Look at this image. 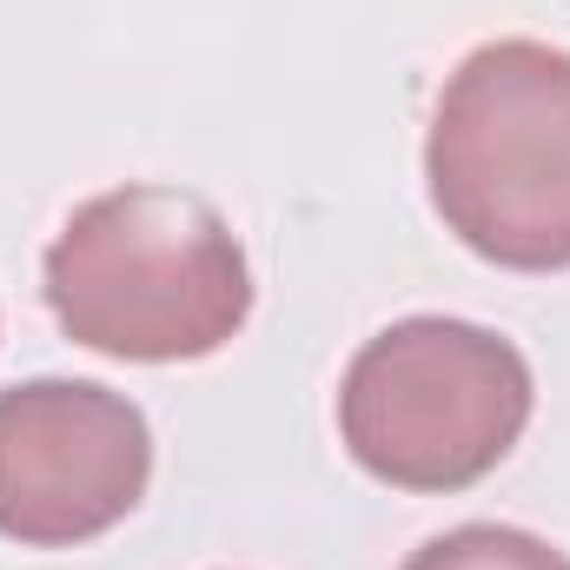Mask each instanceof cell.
I'll return each mask as SVG.
<instances>
[{
  "label": "cell",
  "instance_id": "cell-1",
  "mask_svg": "<svg viewBox=\"0 0 570 570\" xmlns=\"http://www.w3.org/2000/svg\"><path fill=\"white\" fill-rule=\"evenodd\" d=\"M47 305L87 352L179 365L246 325L253 273L206 193L134 179L67 213L47 246Z\"/></svg>",
  "mask_w": 570,
  "mask_h": 570
},
{
  "label": "cell",
  "instance_id": "cell-2",
  "mask_svg": "<svg viewBox=\"0 0 570 570\" xmlns=\"http://www.w3.org/2000/svg\"><path fill=\"white\" fill-rule=\"evenodd\" d=\"M425 179L444 233L511 273L570 266V53L491 40L438 94Z\"/></svg>",
  "mask_w": 570,
  "mask_h": 570
},
{
  "label": "cell",
  "instance_id": "cell-3",
  "mask_svg": "<svg viewBox=\"0 0 570 570\" xmlns=\"http://www.w3.org/2000/svg\"><path fill=\"white\" fill-rule=\"evenodd\" d=\"M531 365L471 318H399L358 345L338 385L345 451L399 491H464L531 425Z\"/></svg>",
  "mask_w": 570,
  "mask_h": 570
},
{
  "label": "cell",
  "instance_id": "cell-4",
  "mask_svg": "<svg viewBox=\"0 0 570 570\" xmlns=\"http://www.w3.org/2000/svg\"><path fill=\"white\" fill-rule=\"evenodd\" d=\"M153 431L140 405L87 379H27L0 392V538L87 544L146 498Z\"/></svg>",
  "mask_w": 570,
  "mask_h": 570
},
{
  "label": "cell",
  "instance_id": "cell-5",
  "mask_svg": "<svg viewBox=\"0 0 570 570\" xmlns=\"http://www.w3.org/2000/svg\"><path fill=\"white\" fill-rule=\"evenodd\" d=\"M405 570H570V558L518 524H458L412 551Z\"/></svg>",
  "mask_w": 570,
  "mask_h": 570
}]
</instances>
